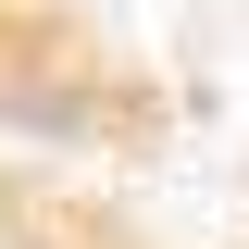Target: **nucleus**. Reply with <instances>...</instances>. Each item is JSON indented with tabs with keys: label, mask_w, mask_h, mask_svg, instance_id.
Wrapping results in <instances>:
<instances>
[{
	"label": "nucleus",
	"mask_w": 249,
	"mask_h": 249,
	"mask_svg": "<svg viewBox=\"0 0 249 249\" xmlns=\"http://www.w3.org/2000/svg\"><path fill=\"white\" fill-rule=\"evenodd\" d=\"M0 124H25V137H75V124H88V100H62V88H25V75H13V88H0Z\"/></svg>",
	"instance_id": "1"
}]
</instances>
